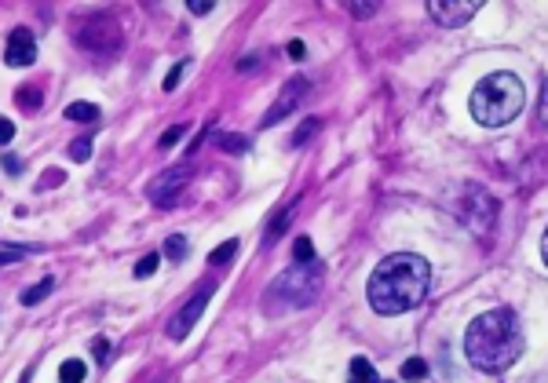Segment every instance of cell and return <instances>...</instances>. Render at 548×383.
Listing matches in <instances>:
<instances>
[{
    "label": "cell",
    "instance_id": "obj_4",
    "mask_svg": "<svg viewBox=\"0 0 548 383\" xmlns=\"http://www.w3.org/2000/svg\"><path fill=\"white\" fill-rule=\"evenodd\" d=\"M318 288H322V263H296L292 271L278 274L271 292H267V306L278 314V311H300L308 306Z\"/></svg>",
    "mask_w": 548,
    "mask_h": 383
},
{
    "label": "cell",
    "instance_id": "obj_13",
    "mask_svg": "<svg viewBox=\"0 0 548 383\" xmlns=\"http://www.w3.org/2000/svg\"><path fill=\"white\" fill-rule=\"evenodd\" d=\"M351 383H377V369H373V362H369V357H351Z\"/></svg>",
    "mask_w": 548,
    "mask_h": 383
},
{
    "label": "cell",
    "instance_id": "obj_6",
    "mask_svg": "<svg viewBox=\"0 0 548 383\" xmlns=\"http://www.w3.org/2000/svg\"><path fill=\"white\" fill-rule=\"evenodd\" d=\"M190 175H194V168L183 161V164H172V168H164L161 175H154L147 183V197L150 204H158V208H164V204H176V197L187 190Z\"/></svg>",
    "mask_w": 548,
    "mask_h": 383
},
{
    "label": "cell",
    "instance_id": "obj_1",
    "mask_svg": "<svg viewBox=\"0 0 548 383\" xmlns=\"http://www.w3.org/2000/svg\"><path fill=\"white\" fill-rule=\"evenodd\" d=\"M431 292V263L417 252H391L373 266L366 281V299L380 317L417 311Z\"/></svg>",
    "mask_w": 548,
    "mask_h": 383
},
{
    "label": "cell",
    "instance_id": "obj_29",
    "mask_svg": "<svg viewBox=\"0 0 548 383\" xmlns=\"http://www.w3.org/2000/svg\"><path fill=\"white\" fill-rule=\"evenodd\" d=\"M15 139V121L11 117H0V146H8Z\"/></svg>",
    "mask_w": 548,
    "mask_h": 383
},
{
    "label": "cell",
    "instance_id": "obj_28",
    "mask_svg": "<svg viewBox=\"0 0 548 383\" xmlns=\"http://www.w3.org/2000/svg\"><path fill=\"white\" fill-rule=\"evenodd\" d=\"M538 124L548 128V81L541 84V102H538Z\"/></svg>",
    "mask_w": 548,
    "mask_h": 383
},
{
    "label": "cell",
    "instance_id": "obj_22",
    "mask_svg": "<svg viewBox=\"0 0 548 383\" xmlns=\"http://www.w3.org/2000/svg\"><path fill=\"white\" fill-rule=\"evenodd\" d=\"M15 99H19V106H26V110H41V102H44V95L37 92V88H19Z\"/></svg>",
    "mask_w": 548,
    "mask_h": 383
},
{
    "label": "cell",
    "instance_id": "obj_3",
    "mask_svg": "<svg viewBox=\"0 0 548 383\" xmlns=\"http://www.w3.org/2000/svg\"><path fill=\"white\" fill-rule=\"evenodd\" d=\"M471 106V117H475L482 128H501L508 121H516L522 106H527V88L516 73H490L475 84V92L468 99Z\"/></svg>",
    "mask_w": 548,
    "mask_h": 383
},
{
    "label": "cell",
    "instance_id": "obj_8",
    "mask_svg": "<svg viewBox=\"0 0 548 383\" xmlns=\"http://www.w3.org/2000/svg\"><path fill=\"white\" fill-rule=\"evenodd\" d=\"M209 296H212V285L209 288H201L198 296H190L180 311L172 314V322H169V340H187L190 336V328L198 325V317L205 314V306H209Z\"/></svg>",
    "mask_w": 548,
    "mask_h": 383
},
{
    "label": "cell",
    "instance_id": "obj_7",
    "mask_svg": "<svg viewBox=\"0 0 548 383\" xmlns=\"http://www.w3.org/2000/svg\"><path fill=\"white\" fill-rule=\"evenodd\" d=\"M77 44H81L84 51H113V48L121 44V26H117V19H110V15L88 19L81 30H77Z\"/></svg>",
    "mask_w": 548,
    "mask_h": 383
},
{
    "label": "cell",
    "instance_id": "obj_35",
    "mask_svg": "<svg viewBox=\"0 0 548 383\" xmlns=\"http://www.w3.org/2000/svg\"><path fill=\"white\" fill-rule=\"evenodd\" d=\"M95 357H99V362H106V357H110V340H95Z\"/></svg>",
    "mask_w": 548,
    "mask_h": 383
},
{
    "label": "cell",
    "instance_id": "obj_30",
    "mask_svg": "<svg viewBox=\"0 0 548 383\" xmlns=\"http://www.w3.org/2000/svg\"><path fill=\"white\" fill-rule=\"evenodd\" d=\"M285 51H289V59H292V62H303V59H308V44H303V41H289V44H285Z\"/></svg>",
    "mask_w": 548,
    "mask_h": 383
},
{
    "label": "cell",
    "instance_id": "obj_21",
    "mask_svg": "<svg viewBox=\"0 0 548 383\" xmlns=\"http://www.w3.org/2000/svg\"><path fill=\"white\" fill-rule=\"evenodd\" d=\"M187 66H190V59H180V62H176V66L169 70V77L161 81V88H164V92H176V88H180L183 73H187Z\"/></svg>",
    "mask_w": 548,
    "mask_h": 383
},
{
    "label": "cell",
    "instance_id": "obj_10",
    "mask_svg": "<svg viewBox=\"0 0 548 383\" xmlns=\"http://www.w3.org/2000/svg\"><path fill=\"white\" fill-rule=\"evenodd\" d=\"M4 62H8V66H15V70L33 66V62H37V44H33V33L26 30V26L11 30V37H8V51H4Z\"/></svg>",
    "mask_w": 548,
    "mask_h": 383
},
{
    "label": "cell",
    "instance_id": "obj_25",
    "mask_svg": "<svg viewBox=\"0 0 548 383\" xmlns=\"http://www.w3.org/2000/svg\"><path fill=\"white\" fill-rule=\"evenodd\" d=\"M158 263H161V255L158 252H150V255H143V259L135 263V277H150L158 271Z\"/></svg>",
    "mask_w": 548,
    "mask_h": 383
},
{
    "label": "cell",
    "instance_id": "obj_12",
    "mask_svg": "<svg viewBox=\"0 0 548 383\" xmlns=\"http://www.w3.org/2000/svg\"><path fill=\"white\" fill-rule=\"evenodd\" d=\"M292 212H296V197H292L285 208H278L274 215H271V226H267V234H263V248H271L278 237L285 234V226H289V219H292Z\"/></svg>",
    "mask_w": 548,
    "mask_h": 383
},
{
    "label": "cell",
    "instance_id": "obj_15",
    "mask_svg": "<svg viewBox=\"0 0 548 383\" xmlns=\"http://www.w3.org/2000/svg\"><path fill=\"white\" fill-rule=\"evenodd\" d=\"M52 288H55V277H41L33 288H26V292H22V303H26V306H37L41 299H48V296H52Z\"/></svg>",
    "mask_w": 548,
    "mask_h": 383
},
{
    "label": "cell",
    "instance_id": "obj_17",
    "mask_svg": "<svg viewBox=\"0 0 548 383\" xmlns=\"http://www.w3.org/2000/svg\"><path fill=\"white\" fill-rule=\"evenodd\" d=\"M402 380L406 383L428 380V362H424V357H410V362H402Z\"/></svg>",
    "mask_w": 548,
    "mask_h": 383
},
{
    "label": "cell",
    "instance_id": "obj_9",
    "mask_svg": "<svg viewBox=\"0 0 548 383\" xmlns=\"http://www.w3.org/2000/svg\"><path fill=\"white\" fill-rule=\"evenodd\" d=\"M479 8H482L479 0H431L428 15L435 19L439 26H446V30H453V26H464Z\"/></svg>",
    "mask_w": 548,
    "mask_h": 383
},
{
    "label": "cell",
    "instance_id": "obj_27",
    "mask_svg": "<svg viewBox=\"0 0 548 383\" xmlns=\"http://www.w3.org/2000/svg\"><path fill=\"white\" fill-rule=\"evenodd\" d=\"M70 161H88L92 157V139H77V143H70Z\"/></svg>",
    "mask_w": 548,
    "mask_h": 383
},
{
    "label": "cell",
    "instance_id": "obj_5",
    "mask_svg": "<svg viewBox=\"0 0 548 383\" xmlns=\"http://www.w3.org/2000/svg\"><path fill=\"white\" fill-rule=\"evenodd\" d=\"M461 219L468 230H475V234H486L493 230V219H497V201L486 194V190L479 186H464L461 190Z\"/></svg>",
    "mask_w": 548,
    "mask_h": 383
},
{
    "label": "cell",
    "instance_id": "obj_18",
    "mask_svg": "<svg viewBox=\"0 0 548 383\" xmlns=\"http://www.w3.org/2000/svg\"><path fill=\"white\" fill-rule=\"evenodd\" d=\"M66 121H99V106H92V102H70Z\"/></svg>",
    "mask_w": 548,
    "mask_h": 383
},
{
    "label": "cell",
    "instance_id": "obj_33",
    "mask_svg": "<svg viewBox=\"0 0 548 383\" xmlns=\"http://www.w3.org/2000/svg\"><path fill=\"white\" fill-rule=\"evenodd\" d=\"M377 8H380V4H348V11H351V15H355V19H366V15H377Z\"/></svg>",
    "mask_w": 548,
    "mask_h": 383
},
{
    "label": "cell",
    "instance_id": "obj_37",
    "mask_svg": "<svg viewBox=\"0 0 548 383\" xmlns=\"http://www.w3.org/2000/svg\"><path fill=\"white\" fill-rule=\"evenodd\" d=\"M541 259H545V266H548V226H545V234H541Z\"/></svg>",
    "mask_w": 548,
    "mask_h": 383
},
{
    "label": "cell",
    "instance_id": "obj_32",
    "mask_svg": "<svg viewBox=\"0 0 548 383\" xmlns=\"http://www.w3.org/2000/svg\"><path fill=\"white\" fill-rule=\"evenodd\" d=\"M187 8H190V15H209L216 4L212 0H187Z\"/></svg>",
    "mask_w": 548,
    "mask_h": 383
},
{
    "label": "cell",
    "instance_id": "obj_31",
    "mask_svg": "<svg viewBox=\"0 0 548 383\" xmlns=\"http://www.w3.org/2000/svg\"><path fill=\"white\" fill-rule=\"evenodd\" d=\"M22 255H26L22 248H0V266H11V263H19Z\"/></svg>",
    "mask_w": 548,
    "mask_h": 383
},
{
    "label": "cell",
    "instance_id": "obj_14",
    "mask_svg": "<svg viewBox=\"0 0 548 383\" xmlns=\"http://www.w3.org/2000/svg\"><path fill=\"white\" fill-rule=\"evenodd\" d=\"M84 376H88V365L81 357H70V362L59 365V383H84Z\"/></svg>",
    "mask_w": 548,
    "mask_h": 383
},
{
    "label": "cell",
    "instance_id": "obj_23",
    "mask_svg": "<svg viewBox=\"0 0 548 383\" xmlns=\"http://www.w3.org/2000/svg\"><path fill=\"white\" fill-rule=\"evenodd\" d=\"M292 255H296V263H318V259H314L311 237H296V245H292Z\"/></svg>",
    "mask_w": 548,
    "mask_h": 383
},
{
    "label": "cell",
    "instance_id": "obj_38",
    "mask_svg": "<svg viewBox=\"0 0 548 383\" xmlns=\"http://www.w3.org/2000/svg\"><path fill=\"white\" fill-rule=\"evenodd\" d=\"M26 380H30V376H26ZM26 380H22V383H26Z\"/></svg>",
    "mask_w": 548,
    "mask_h": 383
},
{
    "label": "cell",
    "instance_id": "obj_36",
    "mask_svg": "<svg viewBox=\"0 0 548 383\" xmlns=\"http://www.w3.org/2000/svg\"><path fill=\"white\" fill-rule=\"evenodd\" d=\"M19 168H22L19 157H4V172H8V175H19Z\"/></svg>",
    "mask_w": 548,
    "mask_h": 383
},
{
    "label": "cell",
    "instance_id": "obj_2",
    "mask_svg": "<svg viewBox=\"0 0 548 383\" xmlns=\"http://www.w3.org/2000/svg\"><path fill=\"white\" fill-rule=\"evenodd\" d=\"M522 354V328L516 311L497 306L479 317H471V325L464 328V357L479 373H508Z\"/></svg>",
    "mask_w": 548,
    "mask_h": 383
},
{
    "label": "cell",
    "instance_id": "obj_26",
    "mask_svg": "<svg viewBox=\"0 0 548 383\" xmlns=\"http://www.w3.org/2000/svg\"><path fill=\"white\" fill-rule=\"evenodd\" d=\"M183 135H187V124H172L169 132L161 135V143H158V146H161V150H172V146L180 143V139H183Z\"/></svg>",
    "mask_w": 548,
    "mask_h": 383
},
{
    "label": "cell",
    "instance_id": "obj_24",
    "mask_svg": "<svg viewBox=\"0 0 548 383\" xmlns=\"http://www.w3.org/2000/svg\"><path fill=\"white\" fill-rule=\"evenodd\" d=\"M318 128H322V121H318V117H308V121L296 128V135H292V146H303V143L311 139V132H318Z\"/></svg>",
    "mask_w": 548,
    "mask_h": 383
},
{
    "label": "cell",
    "instance_id": "obj_19",
    "mask_svg": "<svg viewBox=\"0 0 548 383\" xmlns=\"http://www.w3.org/2000/svg\"><path fill=\"white\" fill-rule=\"evenodd\" d=\"M187 248H190V241H187L183 234H172L169 241H164V252H169L172 263H183V259H187Z\"/></svg>",
    "mask_w": 548,
    "mask_h": 383
},
{
    "label": "cell",
    "instance_id": "obj_16",
    "mask_svg": "<svg viewBox=\"0 0 548 383\" xmlns=\"http://www.w3.org/2000/svg\"><path fill=\"white\" fill-rule=\"evenodd\" d=\"M216 143H220L223 153H245V150L252 146L249 135H238V132H220V139H216Z\"/></svg>",
    "mask_w": 548,
    "mask_h": 383
},
{
    "label": "cell",
    "instance_id": "obj_20",
    "mask_svg": "<svg viewBox=\"0 0 548 383\" xmlns=\"http://www.w3.org/2000/svg\"><path fill=\"white\" fill-rule=\"evenodd\" d=\"M234 252H238V241L231 237V241H223V245H216V248H212L209 263H212V266H223V263H231V259H234Z\"/></svg>",
    "mask_w": 548,
    "mask_h": 383
},
{
    "label": "cell",
    "instance_id": "obj_34",
    "mask_svg": "<svg viewBox=\"0 0 548 383\" xmlns=\"http://www.w3.org/2000/svg\"><path fill=\"white\" fill-rule=\"evenodd\" d=\"M62 179H66V175H62V172L55 168V172H44L41 179H37V186H41V190H44V186H59V183H62Z\"/></svg>",
    "mask_w": 548,
    "mask_h": 383
},
{
    "label": "cell",
    "instance_id": "obj_11",
    "mask_svg": "<svg viewBox=\"0 0 548 383\" xmlns=\"http://www.w3.org/2000/svg\"><path fill=\"white\" fill-rule=\"evenodd\" d=\"M303 92H308V81H303V77H296V81H289V88H285L282 95H278V102H274V106L263 113V128L278 124V121L285 117V113H292V110H296V102L303 99Z\"/></svg>",
    "mask_w": 548,
    "mask_h": 383
}]
</instances>
